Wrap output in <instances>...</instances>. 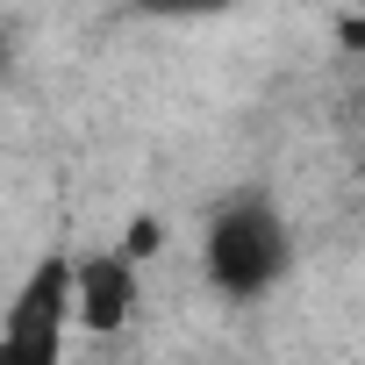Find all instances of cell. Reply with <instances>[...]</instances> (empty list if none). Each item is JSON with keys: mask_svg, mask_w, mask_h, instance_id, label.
Returning <instances> with one entry per match:
<instances>
[{"mask_svg": "<svg viewBox=\"0 0 365 365\" xmlns=\"http://www.w3.org/2000/svg\"><path fill=\"white\" fill-rule=\"evenodd\" d=\"M294 258V237L287 222L272 215V201L244 194V201H222L215 222H208V244H201V265H208V287L222 301H258L272 294V279L287 272Z\"/></svg>", "mask_w": 365, "mask_h": 365, "instance_id": "obj_1", "label": "cell"}, {"mask_svg": "<svg viewBox=\"0 0 365 365\" xmlns=\"http://www.w3.org/2000/svg\"><path fill=\"white\" fill-rule=\"evenodd\" d=\"M143 308V279L122 251H86L72 258V322L86 336H115L129 315Z\"/></svg>", "mask_w": 365, "mask_h": 365, "instance_id": "obj_3", "label": "cell"}, {"mask_svg": "<svg viewBox=\"0 0 365 365\" xmlns=\"http://www.w3.org/2000/svg\"><path fill=\"white\" fill-rule=\"evenodd\" d=\"M336 43H344V51H365V22H358V15H336Z\"/></svg>", "mask_w": 365, "mask_h": 365, "instance_id": "obj_6", "label": "cell"}, {"mask_svg": "<svg viewBox=\"0 0 365 365\" xmlns=\"http://www.w3.org/2000/svg\"><path fill=\"white\" fill-rule=\"evenodd\" d=\"M115 251H122L129 265H150V258L165 251V222H158V215H129L122 237H115Z\"/></svg>", "mask_w": 365, "mask_h": 365, "instance_id": "obj_4", "label": "cell"}, {"mask_svg": "<svg viewBox=\"0 0 365 365\" xmlns=\"http://www.w3.org/2000/svg\"><path fill=\"white\" fill-rule=\"evenodd\" d=\"M0 72H8V36H0Z\"/></svg>", "mask_w": 365, "mask_h": 365, "instance_id": "obj_7", "label": "cell"}, {"mask_svg": "<svg viewBox=\"0 0 365 365\" xmlns=\"http://www.w3.org/2000/svg\"><path fill=\"white\" fill-rule=\"evenodd\" d=\"M143 15H172V22H201V15H222L237 0H136Z\"/></svg>", "mask_w": 365, "mask_h": 365, "instance_id": "obj_5", "label": "cell"}, {"mask_svg": "<svg viewBox=\"0 0 365 365\" xmlns=\"http://www.w3.org/2000/svg\"><path fill=\"white\" fill-rule=\"evenodd\" d=\"M65 322H72V258L65 251H43L36 272L8 301L0 358H65Z\"/></svg>", "mask_w": 365, "mask_h": 365, "instance_id": "obj_2", "label": "cell"}]
</instances>
